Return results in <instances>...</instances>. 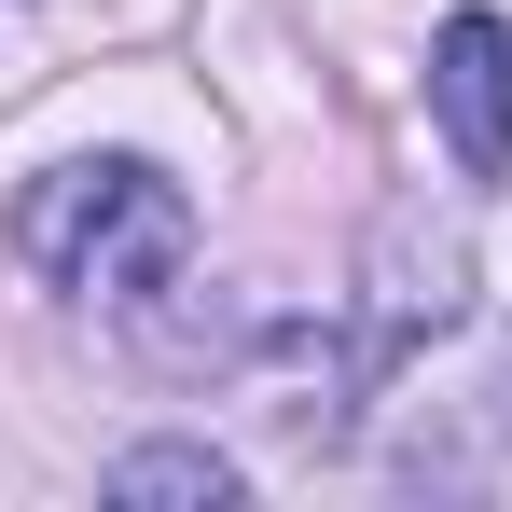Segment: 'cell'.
<instances>
[{
  "instance_id": "6da1fadb",
  "label": "cell",
  "mask_w": 512,
  "mask_h": 512,
  "mask_svg": "<svg viewBox=\"0 0 512 512\" xmlns=\"http://www.w3.org/2000/svg\"><path fill=\"white\" fill-rule=\"evenodd\" d=\"M14 250L42 263L56 291H84V305H153V291L180 277V250H194V208H180V180H167V167L97 153V167L28 180Z\"/></svg>"
},
{
  "instance_id": "7a4b0ae2",
  "label": "cell",
  "mask_w": 512,
  "mask_h": 512,
  "mask_svg": "<svg viewBox=\"0 0 512 512\" xmlns=\"http://www.w3.org/2000/svg\"><path fill=\"white\" fill-rule=\"evenodd\" d=\"M429 97H443L457 167L499 180V167H512V28H499V14H443V42H429Z\"/></svg>"
},
{
  "instance_id": "3957f363",
  "label": "cell",
  "mask_w": 512,
  "mask_h": 512,
  "mask_svg": "<svg viewBox=\"0 0 512 512\" xmlns=\"http://www.w3.org/2000/svg\"><path fill=\"white\" fill-rule=\"evenodd\" d=\"M111 499H236V457H208V443H139V457H111Z\"/></svg>"
}]
</instances>
